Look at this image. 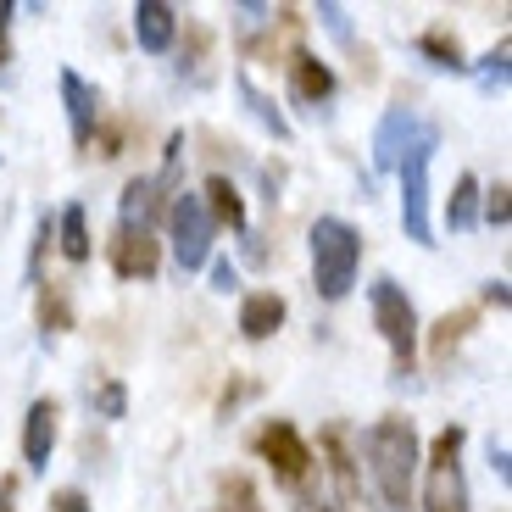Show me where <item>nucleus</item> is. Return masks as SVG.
I'll list each match as a JSON object with an SVG mask.
<instances>
[{
  "instance_id": "19",
  "label": "nucleus",
  "mask_w": 512,
  "mask_h": 512,
  "mask_svg": "<svg viewBox=\"0 0 512 512\" xmlns=\"http://www.w3.org/2000/svg\"><path fill=\"white\" fill-rule=\"evenodd\" d=\"M418 56L429 67H440V73H457V78L474 73V62H468V51H462V39L451 34V28H429V34H418Z\"/></svg>"
},
{
  "instance_id": "15",
  "label": "nucleus",
  "mask_w": 512,
  "mask_h": 512,
  "mask_svg": "<svg viewBox=\"0 0 512 512\" xmlns=\"http://www.w3.org/2000/svg\"><path fill=\"white\" fill-rule=\"evenodd\" d=\"M290 95L301 106H323L334 90H340V78H334V67L323 62V56H312V51H290Z\"/></svg>"
},
{
  "instance_id": "31",
  "label": "nucleus",
  "mask_w": 512,
  "mask_h": 512,
  "mask_svg": "<svg viewBox=\"0 0 512 512\" xmlns=\"http://www.w3.org/2000/svg\"><path fill=\"white\" fill-rule=\"evenodd\" d=\"M45 512H95V507H90V496H84L78 485H62V490H51V507Z\"/></svg>"
},
{
  "instance_id": "13",
  "label": "nucleus",
  "mask_w": 512,
  "mask_h": 512,
  "mask_svg": "<svg viewBox=\"0 0 512 512\" xmlns=\"http://www.w3.org/2000/svg\"><path fill=\"white\" fill-rule=\"evenodd\" d=\"M128 28H134V45L145 56H167L179 45V6H167V0H140L134 12H128Z\"/></svg>"
},
{
  "instance_id": "5",
  "label": "nucleus",
  "mask_w": 512,
  "mask_h": 512,
  "mask_svg": "<svg viewBox=\"0 0 512 512\" xmlns=\"http://www.w3.org/2000/svg\"><path fill=\"white\" fill-rule=\"evenodd\" d=\"M435 151H440V128L429 123V134H423L418 145H412L407 156H401L396 167V184H401V229H407L412 245H423V251H435V195H429V167H435Z\"/></svg>"
},
{
  "instance_id": "16",
  "label": "nucleus",
  "mask_w": 512,
  "mask_h": 512,
  "mask_svg": "<svg viewBox=\"0 0 512 512\" xmlns=\"http://www.w3.org/2000/svg\"><path fill=\"white\" fill-rule=\"evenodd\" d=\"M201 201H206V218L218 223V229H234V234L251 229V223H245V195L229 173H212V179L201 184Z\"/></svg>"
},
{
  "instance_id": "9",
  "label": "nucleus",
  "mask_w": 512,
  "mask_h": 512,
  "mask_svg": "<svg viewBox=\"0 0 512 512\" xmlns=\"http://www.w3.org/2000/svg\"><path fill=\"white\" fill-rule=\"evenodd\" d=\"M106 262H112L117 279H156L162 273V240H156V229L117 223L112 240H106Z\"/></svg>"
},
{
  "instance_id": "17",
  "label": "nucleus",
  "mask_w": 512,
  "mask_h": 512,
  "mask_svg": "<svg viewBox=\"0 0 512 512\" xmlns=\"http://www.w3.org/2000/svg\"><path fill=\"white\" fill-rule=\"evenodd\" d=\"M56 251L73 262V268H84L95 256V234H90V212H84V201H67L62 212H56Z\"/></svg>"
},
{
  "instance_id": "25",
  "label": "nucleus",
  "mask_w": 512,
  "mask_h": 512,
  "mask_svg": "<svg viewBox=\"0 0 512 512\" xmlns=\"http://www.w3.org/2000/svg\"><path fill=\"white\" fill-rule=\"evenodd\" d=\"M90 407H95V418H123V412H128V390H123V379H101V384H90Z\"/></svg>"
},
{
  "instance_id": "7",
  "label": "nucleus",
  "mask_w": 512,
  "mask_h": 512,
  "mask_svg": "<svg viewBox=\"0 0 512 512\" xmlns=\"http://www.w3.org/2000/svg\"><path fill=\"white\" fill-rule=\"evenodd\" d=\"M251 451L268 462L273 479L290 485V490H301L312 474H318V451L307 446V435H301L290 418H268V423H262V429L251 435Z\"/></svg>"
},
{
  "instance_id": "33",
  "label": "nucleus",
  "mask_w": 512,
  "mask_h": 512,
  "mask_svg": "<svg viewBox=\"0 0 512 512\" xmlns=\"http://www.w3.org/2000/svg\"><path fill=\"white\" fill-rule=\"evenodd\" d=\"M490 474H496L501 479V485H507V479H512V462H507V440H490Z\"/></svg>"
},
{
  "instance_id": "34",
  "label": "nucleus",
  "mask_w": 512,
  "mask_h": 512,
  "mask_svg": "<svg viewBox=\"0 0 512 512\" xmlns=\"http://www.w3.org/2000/svg\"><path fill=\"white\" fill-rule=\"evenodd\" d=\"M479 301H485V307H507V301H512V295H507V279H485V290H479Z\"/></svg>"
},
{
  "instance_id": "8",
  "label": "nucleus",
  "mask_w": 512,
  "mask_h": 512,
  "mask_svg": "<svg viewBox=\"0 0 512 512\" xmlns=\"http://www.w3.org/2000/svg\"><path fill=\"white\" fill-rule=\"evenodd\" d=\"M56 90H62V112H67V134H73V151H90L95 134H101V117H106V101L84 73L62 67L56 73Z\"/></svg>"
},
{
  "instance_id": "27",
  "label": "nucleus",
  "mask_w": 512,
  "mask_h": 512,
  "mask_svg": "<svg viewBox=\"0 0 512 512\" xmlns=\"http://www.w3.org/2000/svg\"><path fill=\"white\" fill-rule=\"evenodd\" d=\"M318 23L329 28V34L340 39V45H346V51H357V34H351V12H346V6H334V0H323V6H318Z\"/></svg>"
},
{
  "instance_id": "3",
  "label": "nucleus",
  "mask_w": 512,
  "mask_h": 512,
  "mask_svg": "<svg viewBox=\"0 0 512 512\" xmlns=\"http://www.w3.org/2000/svg\"><path fill=\"white\" fill-rule=\"evenodd\" d=\"M462 446H468V429L446 423L429 446H423V468H418V512H474L468 496V474H462Z\"/></svg>"
},
{
  "instance_id": "2",
  "label": "nucleus",
  "mask_w": 512,
  "mask_h": 512,
  "mask_svg": "<svg viewBox=\"0 0 512 512\" xmlns=\"http://www.w3.org/2000/svg\"><path fill=\"white\" fill-rule=\"evenodd\" d=\"M307 256H312V290H318V301H346L351 290H357V273H362V229L351 218H334V212H323V218H312L307 229Z\"/></svg>"
},
{
  "instance_id": "22",
  "label": "nucleus",
  "mask_w": 512,
  "mask_h": 512,
  "mask_svg": "<svg viewBox=\"0 0 512 512\" xmlns=\"http://www.w3.org/2000/svg\"><path fill=\"white\" fill-rule=\"evenodd\" d=\"M73 329V307H67V290L62 284H39V340L51 346L56 334Z\"/></svg>"
},
{
  "instance_id": "12",
  "label": "nucleus",
  "mask_w": 512,
  "mask_h": 512,
  "mask_svg": "<svg viewBox=\"0 0 512 512\" xmlns=\"http://www.w3.org/2000/svg\"><path fill=\"white\" fill-rule=\"evenodd\" d=\"M284 318H290V301H284L279 290H240V312H234L240 340L262 346V340H273V334L284 329Z\"/></svg>"
},
{
  "instance_id": "28",
  "label": "nucleus",
  "mask_w": 512,
  "mask_h": 512,
  "mask_svg": "<svg viewBox=\"0 0 512 512\" xmlns=\"http://www.w3.org/2000/svg\"><path fill=\"white\" fill-rule=\"evenodd\" d=\"M507 56H512V39H501L496 51H485V56H479V67H474V73L485 78L490 90H501V84H507Z\"/></svg>"
},
{
  "instance_id": "24",
  "label": "nucleus",
  "mask_w": 512,
  "mask_h": 512,
  "mask_svg": "<svg viewBox=\"0 0 512 512\" xmlns=\"http://www.w3.org/2000/svg\"><path fill=\"white\" fill-rule=\"evenodd\" d=\"M479 223H490V229H507L512 223V184L507 179L479 184Z\"/></svg>"
},
{
  "instance_id": "30",
  "label": "nucleus",
  "mask_w": 512,
  "mask_h": 512,
  "mask_svg": "<svg viewBox=\"0 0 512 512\" xmlns=\"http://www.w3.org/2000/svg\"><path fill=\"white\" fill-rule=\"evenodd\" d=\"M462 329H474V312H457V318L446 312V318L435 323V351H446L451 340H462Z\"/></svg>"
},
{
  "instance_id": "36",
  "label": "nucleus",
  "mask_w": 512,
  "mask_h": 512,
  "mask_svg": "<svg viewBox=\"0 0 512 512\" xmlns=\"http://www.w3.org/2000/svg\"><path fill=\"white\" fill-rule=\"evenodd\" d=\"M0 512H17L12 507V479H0Z\"/></svg>"
},
{
  "instance_id": "11",
  "label": "nucleus",
  "mask_w": 512,
  "mask_h": 512,
  "mask_svg": "<svg viewBox=\"0 0 512 512\" xmlns=\"http://www.w3.org/2000/svg\"><path fill=\"white\" fill-rule=\"evenodd\" d=\"M56 440H62V401L56 396L28 401V412H23V462H28V474H45V468H51Z\"/></svg>"
},
{
  "instance_id": "14",
  "label": "nucleus",
  "mask_w": 512,
  "mask_h": 512,
  "mask_svg": "<svg viewBox=\"0 0 512 512\" xmlns=\"http://www.w3.org/2000/svg\"><path fill=\"white\" fill-rule=\"evenodd\" d=\"M167 201L173 195L162 190V184L151 179V173H140V179H128L123 195H117V223H134V229H156L167 212Z\"/></svg>"
},
{
  "instance_id": "4",
  "label": "nucleus",
  "mask_w": 512,
  "mask_h": 512,
  "mask_svg": "<svg viewBox=\"0 0 512 512\" xmlns=\"http://www.w3.org/2000/svg\"><path fill=\"white\" fill-rule=\"evenodd\" d=\"M368 312H373V329H379V340L390 346V362H396V373L407 379V373L418 368V340H423V323H418L412 295L401 290L390 273H379V279L368 284Z\"/></svg>"
},
{
  "instance_id": "1",
  "label": "nucleus",
  "mask_w": 512,
  "mask_h": 512,
  "mask_svg": "<svg viewBox=\"0 0 512 512\" xmlns=\"http://www.w3.org/2000/svg\"><path fill=\"white\" fill-rule=\"evenodd\" d=\"M357 457H362V468H368V479H373L384 507L412 512V501H418V468H423V440H418V429H412V418H401V412L373 418L357 440Z\"/></svg>"
},
{
  "instance_id": "23",
  "label": "nucleus",
  "mask_w": 512,
  "mask_h": 512,
  "mask_svg": "<svg viewBox=\"0 0 512 512\" xmlns=\"http://www.w3.org/2000/svg\"><path fill=\"white\" fill-rule=\"evenodd\" d=\"M51 245H56V218L51 212H39L34 218V240H28V268H23V279L34 284H45V256H51Z\"/></svg>"
},
{
  "instance_id": "21",
  "label": "nucleus",
  "mask_w": 512,
  "mask_h": 512,
  "mask_svg": "<svg viewBox=\"0 0 512 512\" xmlns=\"http://www.w3.org/2000/svg\"><path fill=\"white\" fill-rule=\"evenodd\" d=\"M323 457H329V462H318V468H329L334 490L351 501V496H357V462H351V451H346V429H340V423L323 429Z\"/></svg>"
},
{
  "instance_id": "29",
  "label": "nucleus",
  "mask_w": 512,
  "mask_h": 512,
  "mask_svg": "<svg viewBox=\"0 0 512 512\" xmlns=\"http://www.w3.org/2000/svg\"><path fill=\"white\" fill-rule=\"evenodd\" d=\"M206 273H212V290L218 295H240V262H234V256H212Z\"/></svg>"
},
{
  "instance_id": "26",
  "label": "nucleus",
  "mask_w": 512,
  "mask_h": 512,
  "mask_svg": "<svg viewBox=\"0 0 512 512\" xmlns=\"http://www.w3.org/2000/svg\"><path fill=\"white\" fill-rule=\"evenodd\" d=\"M218 512H268V507H262V496H256L251 479H229V485H223Z\"/></svg>"
},
{
  "instance_id": "18",
  "label": "nucleus",
  "mask_w": 512,
  "mask_h": 512,
  "mask_svg": "<svg viewBox=\"0 0 512 512\" xmlns=\"http://www.w3.org/2000/svg\"><path fill=\"white\" fill-rule=\"evenodd\" d=\"M234 90H240V101H245V112H251V117H256V123L268 128L273 140H279V145H290V134H295V128H290V117H284V112H279V101H273V95H268V90H256V78H251V73H234Z\"/></svg>"
},
{
  "instance_id": "32",
  "label": "nucleus",
  "mask_w": 512,
  "mask_h": 512,
  "mask_svg": "<svg viewBox=\"0 0 512 512\" xmlns=\"http://www.w3.org/2000/svg\"><path fill=\"white\" fill-rule=\"evenodd\" d=\"M12 23H17V6L0 0V73H6V62H12Z\"/></svg>"
},
{
  "instance_id": "6",
  "label": "nucleus",
  "mask_w": 512,
  "mask_h": 512,
  "mask_svg": "<svg viewBox=\"0 0 512 512\" xmlns=\"http://www.w3.org/2000/svg\"><path fill=\"white\" fill-rule=\"evenodd\" d=\"M162 223H167V251H173V268L179 273H201L218 256V223L206 218L201 190H173Z\"/></svg>"
},
{
  "instance_id": "35",
  "label": "nucleus",
  "mask_w": 512,
  "mask_h": 512,
  "mask_svg": "<svg viewBox=\"0 0 512 512\" xmlns=\"http://www.w3.org/2000/svg\"><path fill=\"white\" fill-rule=\"evenodd\" d=\"M295 512H346L340 501H323V496H295Z\"/></svg>"
},
{
  "instance_id": "10",
  "label": "nucleus",
  "mask_w": 512,
  "mask_h": 512,
  "mask_svg": "<svg viewBox=\"0 0 512 512\" xmlns=\"http://www.w3.org/2000/svg\"><path fill=\"white\" fill-rule=\"evenodd\" d=\"M423 134H429V123H423L412 106H390V112L373 123V173H396L401 156H407Z\"/></svg>"
},
{
  "instance_id": "20",
  "label": "nucleus",
  "mask_w": 512,
  "mask_h": 512,
  "mask_svg": "<svg viewBox=\"0 0 512 512\" xmlns=\"http://www.w3.org/2000/svg\"><path fill=\"white\" fill-rule=\"evenodd\" d=\"M446 229L451 234H474L479 229V179L474 173H457V184H451V195H446Z\"/></svg>"
}]
</instances>
